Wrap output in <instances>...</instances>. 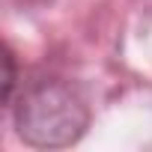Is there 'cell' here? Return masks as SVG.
<instances>
[{"label": "cell", "mask_w": 152, "mask_h": 152, "mask_svg": "<svg viewBox=\"0 0 152 152\" xmlns=\"http://www.w3.org/2000/svg\"><path fill=\"white\" fill-rule=\"evenodd\" d=\"M15 96V54L3 48V104H12Z\"/></svg>", "instance_id": "2"}, {"label": "cell", "mask_w": 152, "mask_h": 152, "mask_svg": "<svg viewBox=\"0 0 152 152\" xmlns=\"http://www.w3.org/2000/svg\"><path fill=\"white\" fill-rule=\"evenodd\" d=\"M90 122L84 99L66 81L45 78L30 84L15 107V125L24 143L39 149H57L75 143Z\"/></svg>", "instance_id": "1"}]
</instances>
